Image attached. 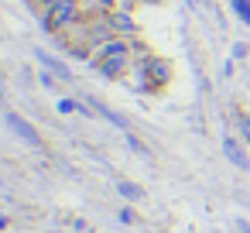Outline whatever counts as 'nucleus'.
Wrapping results in <instances>:
<instances>
[{
    "instance_id": "1a4fd4ad",
    "label": "nucleus",
    "mask_w": 250,
    "mask_h": 233,
    "mask_svg": "<svg viewBox=\"0 0 250 233\" xmlns=\"http://www.w3.org/2000/svg\"><path fill=\"white\" fill-rule=\"evenodd\" d=\"M38 4H42V7H52V4H59V0H38Z\"/></svg>"
},
{
    "instance_id": "f257e3e1",
    "label": "nucleus",
    "mask_w": 250,
    "mask_h": 233,
    "mask_svg": "<svg viewBox=\"0 0 250 233\" xmlns=\"http://www.w3.org/2000/svg\"><path fill=\"white\" fill-rule=\"evenodd\" d=\"M127 59H130V48L120 42V38H106L100 45V55H96V69L103 76H120L127 69Z\"/></svg>"
},
{
    "instance_id": "39448f33",
    "label": "nucleus",
    "mask_w": 250,
    "mask_h": 233,
    "mask_svg": "<svg viewBox=\"0 0 250 233\" xmlns=\"http://www.w3.org/2000/svg\"><path fill=\"white\" fill-rule=\"evenodd\" d=\"M106 24H110V28H117V31H124V35H130V31H134V21H130L127 14H106Z\"/></svg>"
},
{
    "instance_id": "6e6552de",
    "label": "nucleus",
    "mask_w": 250,
    "mask_h": 233,
    "mask_svg": "<svg viewBox=\"0 0 250 233\" xmlns=\"http://www.w3.org/2000/svg\"><path fill=\"white\" fill-rule=\"evenodd\" d=\"M233 11H236V14L250 24V0H233Z\"/></svg>"
},
{
    "instance_id": "423d86ee",
    "label": "nucleus",
    "mask_w": 250,
    "mask_h": 233,
    "mask_svg": "<svg viewBox=\"0 0 250 233\" xmlns=\"http://www.w3.org/2000/svg\"><path fill=\"white\" fill-rule=\"evenodd\" d=\"M117 189H120V195H124V199H130V202H137V199L144 195V192H141L137 185H130V182H117Z\"/></svg>"
},
{
    "instance_id": "7ed1b4c3",
    "label": "nucleus",
    "mask_w": 250,
    "mask_h": 233,
    "mask_svg": "<svg viewBox=\"0 0 250 233\" xmlns=\"http://www.w3.org/2000/svg\"><path fill=\"white\" fill-rule=\"evenodd\" d=\"M7 124H11V127H14V134H18V137H24V141H28L31 148H45L42 134H38V130H35V127L28 124V120H21L18 113H7Z\"/></svg>"
},
{
    "instance_id": "20e7f679",
    "label": "nucleus",
    "mask_w": 250,
    "mask_h": 233,
    "mask_svg": "<svg viewBox=\"0 0 250 233\" xmlns=\"http://www.w3.org/2000/svg\"><path fill=\"white\" fill-rule=\"evenodd\" d=\"M223 151H226V158H229L236 168H243V171L250 168V158H247V151L240 148V141H236V137H223Z\"/></svg>"
},
{
    "instance_id": "f03ea898",
    "label": "nucleus",
    "mask_w": 250,
    "mask_h": 233,
    "mask_svg": "<svg viewBox=\"0 0 250 233\" xmlns=\"http://www.w3.org/2000/svg\"><path fill=\"white\" fill-rule=\"evenodd\" d=\"M76 18H79V4H76V0H59V4H52L48 14H45V28L48 31H62Z\"/></svg>"
},
{
    "instance_id": "0eeeda50",
    "label": "nucleus",
    "mask_w": 250,
    "mask_h": 233,
    "mask_svg": "<svg viewBox=\"0 0 250 233\" xmlns=\"http://www.w3.org/2000/svg\"><path fill=\"white\" fill-rule=\"evenodd\" d=\"M236 127H240V134H243V141L250 144V113H236Z\"/></svg>"
}]
</instances>
